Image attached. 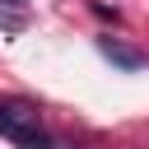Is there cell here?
<instances>
[{
    "mask_svg": "<svg viewBox=\"0 0 149 149\" xmlns=\"http://www.w3.org/2000/svg\"><path fill=\"white\" fill-rule=\"evenodd\" d=\"M0 135L14 140V144L23 149L33 135H42V116H37V107H33V102H19V98H5V102H0Z\"/></svg>",
    "mask_w": 149,
    "mask_h": 149,
    "instance_id": "obj_1",
    "label": "cell"
},
{
    "mask_svg": "<svg viewBox=\"0 0 149 149\" xmlns=\"http://www.w3.org/2000/svg\"><path fill=\"white\" fill-rule=\"evenodd\" d=\"M98 51H102L112 65H121V70H144V65H149L144 51H135V47H126V42H116V37H98Z\"/></svg>",
    "mask_w": 149,
    "mask_h": 149,
    "instance_id": "obj_2",
    "label": "cell"
},
{
    "mask_svg": "<svg viewBox=\"0 0 149 149\" xmlns=\"http://www.w3.org/2000/svg\"><path fill=\"white\" fill-rule=\"evenodd\" d=\"M5 5H23V0H5Z\"/></svg>",
    "mask_w": 149,
    "mask_h": 149,
    "instance_id": "obj_3",
    "label": "cell"
}]
</instances>
